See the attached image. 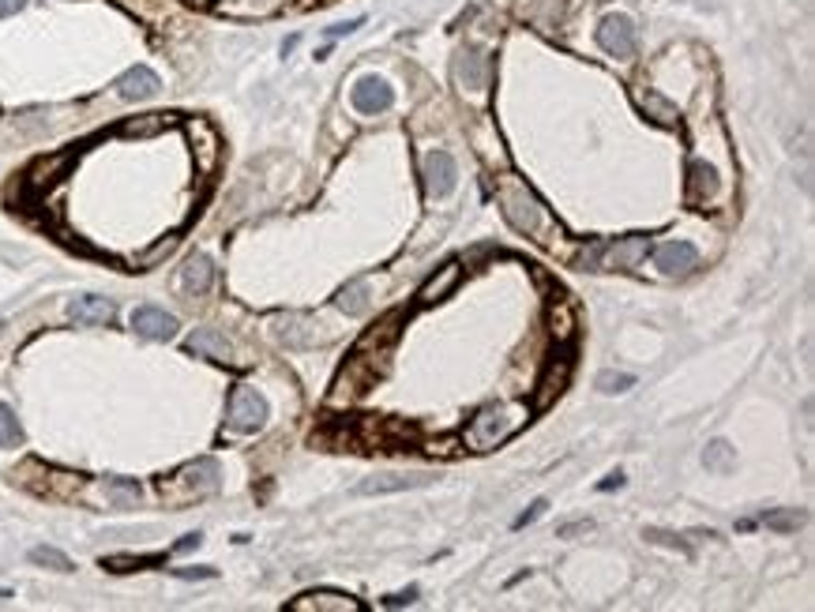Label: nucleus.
<instances>
[{"label": "nucleus", "mask_w": 815, "mask_h": 612, "mask_svg": "<svg viewBox=\"0 0 815 612\" xmlns=\"http://www.w3.org/2000/svg\"><path fill=\"white\" fill-rule=\"evenodd\" d=\"M496 199H500V211L511 222V230L526 233V237H538V241H549L545 233L553 230V218L541 207V199L530 192V184L519 181V177H500L496 181Z\"/></svg>", "instance_id": "obj_1"}, {"label": "nucleus", "mask_w": 815, "mask_h": 612, "mask_svg": "<svg viewBox=\"0 0 815 612\" xmlns=\"http://www.w3.org/2000/svg\"><path fill=\"white\" fill-rule=\"evenodd\" d=\"M523 421H526L523 406H504V402L485 406V410H477V417L470 421V429H466V444L474 447V451H489V447L511 440L515 432L523 429Z\"/></svg>", "instance_id": "obj_2"}, {"label": "nucleus", "mask_w": 815, "mask_h": 612, "mask_svg": "<svg viewBox=\"0 0 815 612\" xmlns=\"http://www.w3.org/2000/svg\"><path fill=\"white\" fill-rule=\"evenodd\" d=\"M215 489H218V462L211 459L188 462V466H181L173 477H162V485H158L166 504H192V500L211 496Z\"/></svg>", "instance_id": "obj_3"}, {"label": "nucleus", "mask_w": 815, "mask_h": 612, "mask_svg": "<svg viewBox=\"0 0 815 612\" xmlns=\"http://www.w3.org/2000/svg\"><path fill=\"white\" fill-rule=\"evenodd\" d=\"M267 421V402L256 387H237L230 395V410H226V425L233 432H256Z\"/></svg>", "instance_id": "obj_4"}, {"label": "nucleus", "mask_w": 815, "mask_h": 612, "mask_svg": "<svg viewBox=\"0 0 815 612\" xmlns=\"http://www.w3.org/2000/svg\"><path fill=\"white\" fill-rule=\"evenodd\" d=\"M646 237H624V241H613V245H598L590 252V267L594 271H609V267H639V260L646 256Z\"/></svg>", "instance_id": "obj_5"}, {"label": "nucleus", "mask_w": 815, "mask_h": 612, "mask_svg": "<svg viewBox=\"0 0 815 612\" xmlns=\"http://www.w3.org/2000/svg\"><path fill=\"white\" fill-rule=\"evenodd\" d=\"M598 46L605 49L609 57H620V61L635 57V46H639L635 23H631L628 16H605L598 27Z\"/></svg>", "instance_id": "obj_6"}, {"label": "nucleus", "mask_w": 815, "mask_h": 612, "mask_svg": "<svg viewBox=\"0 0 815 612\" xmlns=\"http://www.w3.org/2000/svg\"><path fill=\"white\" fill-rule=\"evenodd\" d=\"M421 177H425V192L432 199H444L459 181V166L447 151H429L425 162H421Z\"/></svg>", "instance_id": "obj_7"}, {"label": "nucleus", "mask_w": 815, "mask_h": 612, "mask_svg": "<svg viewBox=\"0 0 815 612\" xmlns=\"http://www.w3.org/2000/svg\"><path fill=\"white\" fill-rule=\"evenodd\" d=\"M350 102H354L357 113H365V117H376V113H387L391 109V102H395V91L387 87L380 76H365L354 83V91H350Z\"/></svg>", "instance_id": "obj_8"}, {"label": "nucleus", "mask_w": 815, "mask_h": 612, "mask_svg": "<svg viewBox=\"0 0 815 612\" xmlns=\"http://www.w3.org/2000/svg\"><path fill=\"white\" fill-rule=\"evenodd\" d=\"M293 612H365V605L350 594H335V590H312V594L290 601Z\"/></svg>", "instance_id": "obj_9"}, {"label": "nucleus", "mask_w": 815, "mask_h": 612, "mask_svg": "<svg viewBox=\"0 0 815 612\" xmlns=\"http://www.w3.org/2000/svg\"><path fill=\"white\" fill-rule=\"evenodd\" d=\"M432 485V474H384V477H365L357 485V496H387V492H410Z\"/></svg>", "instance_id": "obj_10"}, {"label": "nucleus", "mask_w": 815, "mask_h": 612, "mask_svg": "<svg viewBox=\"0 0 815 612\" xmlns=\"http://www.w3.org/2000/svg\"><path fill=\"white\" fill-rule=\"evenodd\" d=\"M132 327H136L143 338H154V342H166V338L177 335V316H170L166 308L143 305L132 312Z\"/></svg>", "instance_id": "obj_11"}, {"label": "nucleus", "mask_w": 815, "mask_h": 612, "mask_svg": "<svg viewBox=\"0 0 815 612\" xmlns=\"http://www.w3.org/2000/svg\"><path fill=\"white\" fill-rule=\"evenodd\" d=\"M113 316H117L113 301H109V297H94V293L76 297V301L68 305V320L83 323V327H106V323H113Z\"/></svg>", "instance_id": "obj_12"}, {"label": "nucleus", "mask_w": 815, "mask_h": 612, "mask_svg": "<svg viewBox=\"0 0 815 612\" xmlns=\"http://www.w3.org/2000/svg\"><path fill=\"white\" fill-rule=\"evenodd\" d=\"M455 76H459V83L466 91H485V87H489V76H493V64H489L485 53H477V49H462L459 61H455Z\"/></svg>", "instance_id": "obj_13"}, {"label": "nucleus", "mask_w": 815, "mask_h": 612, "mask_svg": "<svg viewBox=\"0 0 815 612\" xmlns=\"http://www.w3.org/2000/svg\"><path fill=\"white\" fill-rule=\"evenodd\" d=\"M158 76H154L147 64H136V68H128L121 79H117V94H121L124 102H143V98H154L158 94Z\"/></svg>", "instance_id": "obj_14"}, {"label": "nucleus", "mask_w": 815, "mask_h": 612, "mask_svg": "<svg viewBox=\"0 0 815 612\" xmlns=\"http://www.w3.org/2000/svg\"><path fill=\"white\" fill-rule=\"evenodd\" d=\"M278 338H282L286 346H327V342H331V331H320V323H312V320L290 316V320H282V327H278Z\"/></svg>", "instance_id": "obj_15"}, {"label": "nucleus", "mask_w": 815, "mask_h": 612, "mask_svg": "<svg viewBox=\"0 0 815 612\" xmlns=\"http://www.w3.org/2000/svg\"><path fill=\"white\" fill-rule=\"evenodd\" d=\"M654 263L662 267L665 275H688L695 263H699V252H695V245H688V241H669V245H662L654 252Z\"/></svg>", "instance_id": "obj_16"}, {"label": "nucleus", "mask_w": 815, "mask_h": 612, "mask_svg": "<svg viewBox=\"0 0 815 612\" xmlns=\"http://www.w3.org/2000/svg\"><path fill=\"white\" fill-rule=\"evenodd\" d=\"M188 136H192V154H196V166L200 173H211L218 162V132L207 121H188Z\"/></svg>", "instance_id": "obj_17"}, {"label": "nucleus", "mask_w": 815, "mask_h": 612, "mask_svg": "<svg viewBox=\"0 0 815 612\" xmlns=\"http://www.w3.org/2000/svg\"><path fill=\"white\" fill-rule=\"evenodd\" d=\"M188 353H196V357H211V361H233V350L230 342L218 335L215 327H200V331H192L185 342Z\"/></svg>", "instance_id": "obj_18"}, {"label": "nucleus", "mask_w": 815, "mask_h": 612, "mask_svg": "<svg viewBox=\"0 0 815 612\" xmlns=\"http://www.w3.org/2000/svg\"><path fill=\"white\" fill-rule=\"evenodd\" d=\"M459 278H462L459 263H444V267H440V271H436V275H432L429 282L417 290V301H421V305H436V301H444L447 293L459 286Z\"/></svg>", "instance_id": "obj_19"}, {"label": "nucleus", "mask_w": 815, "mask_h": 612, "mask_svg": "<svg viewBox=\"0 0 815 612\" xmlns=\"http://www.w3.org/2000/svg\"><path fill=\"white\" fill-rule=\"evenodd\" d=\"M181 286H185V293H192V297H200V293H207L211 286H215V263L207 260V256H188L185 271H181Z\"/></svg>", "instance_id": "obj_20"}, {"label": "nucleus", "mask_w": 815, "mask_h": 612, "mask_svg": "<svg viewBox=\"0 0 815 612\" xmlns=\"http://www.w3.org/2000/svg\"><path fill=\"white\" fill-rule=\"evenodd\" d=\"M173 121H177L173 113H147V117H136V121L121 124V136H132V139L158 136V132H166Z\"/></svg>", "instance_id": "obj_21"}, {"label": "nucleus", "mask_w": 815, "mask_h": 612, "mask_svg": "<svg viewBox=\"0 0 815 612\" xmlns=\"http://www.w3.org/2000/svg\"><path fill=\"white\" fill-rule=\"evenodd\" d=\"M102 496H106L113 507H136L143 492H139V485L128 481V477H109V481H102Z\"/></svg>", "instance_id": "obj_22"}, {"label": "nucleus", "mask_w": 815, "mask_h": 612, "mask_svg": "<svg viewBox=\"0 0 815 612\" xmlns=\"http://www.w3.org/2000/svg\"><path fill=\"white\" fill-rule=\"evenodd\" d=\"M692 184H688V196L692 199H707L718 192V177H714V169L707 166V162H692Z\"/></svg>", "instance_id": "obj_23"}, {"label": "nucleus", "mask_w": 815, "mask_h": 612, "mask_svg": "<svg viewBox=\"0 0 815 612\" xmlns=\"http://www.w3.org/2000/svg\"><path fill=\"white\" fill-rule=\"evenodd\" d=\"M568 361H560V368H549V372H545V376H541V391H538V406H549V402H553V395H560V391H564V383H568Z\"/></svg>", "instance_id": "obj_24"}, {"label": "nucleus", "mask_w": 815, "mask_h": 612, "mask_svg": "<svg viewBox=\"0 0 815 612\" xmlns=\"http://www.w3.org/2000/svg\"><path fill=\"white\" fill-rule=\"evenodd\" d=\"M703 466L714 470V474H729V470H733V447L725 444V440H714V444L703 451Z\"/></svg>", "instance_id": "obj_25"}, {"label": "nucleus", "mask_w": 815, "mask_h": 612, "mask_svg": "<svg viewBox=\"0 0 815 612\" xmlns=\"http://www.w3.org/2000/svg\"><path fill=\"white\" fill-rule=\"evenodd\" d=\"M365 293H369L365 282H350V286L339 293V308L342 312H350V316H361V312L369 308V297H365Z\"/></svg>", "instance_id": "obj_26"}, {"label": "nucleus", "mask_w": 815, "mask_h": 612, "mask_svg": "<svg viewBox=\"0 0 815 612\" xmlns=\"http://www.w3.org/2000/svg\"><path fill=\"white\" fill-rule=\"evenodd\" d=\"M23 444V429H19V417L12 414V406L0 402V447H19Z\"/></svg>", "instance_id": "obj_27"}, {"label": "nucleus", "mask_w": 815, "mask_h": 612, "mask_svg": "<svg viewBox=\"0 0 815 612\" xmlns=\"http://www.w3.org/2000/svg\"><path fill=\"white\" fill-rule=\"evenodd\" d=\"M31 564L49 567V571H72V560H68L61 549H53V545H38V549H31Z\"/></svg>", "instance_id": "obj_28"}, {"label": "nucleus", "mask_w": 815, "mask_h": 612, "mask_svg": "<svg viewBox=\"0 0 815 612\" xmlns=\"http://www.w3.org/2000/svg\"><path fill=\"white\" fill-rule=\"evenodd\" d=\"M639 102H643V109H650V113H654V121L658 124H677L680 117H677V109L669 106V102H665V98H658V94H639Z\"/></svg>", "instance_id": "obj_29"}, {"label": "nucleus", "mask_w": 815, "mask_h": 612, "mask_svg": "<svg viewBox=\"0 0 815 612\" xmlns=\"http://www.w3.org/2000/svg\"><path fill=\"white\" fill-rule=\"evenodd\" d=\"M628 387H635V376H628V372H601L598 376V391H605V395H624Z\"/></svg>", "instance_id": "obj_30"}, {"label": "nucleus", "mask_w": 815, "mask_h": 612, "mask_svg": "<svg viewBox=\"0 0 815 612\" xmlns=\"http://www.w3.org/2000/svg\"><path fill=\"white\" fill-rule=\"evenodd\" d=\"M763 522L774 526V530H797L800 522H804V515H800V511H770V515H763Z\"/></svg>", "instance_id": "obj_31"}, {"label": "nucleus", "mask_w": 815, "mask_h": 612, "mask_svg": "<svg viewBox=\"0 0 815 612\" xmlns=\"http://www.w3.org/2000/svg\"><path fill=\"white\" fill-rule=\"evenodd\" d=\"M173 245H177V237H166V241H162V245H158V248H151V252H143V260H139V263H143V267H151L154 260H162V256H170V252H173Z\"/></svg>", "instance_id": "obj_32"}, {"label": "nucleus", "mask_w": 815, "mask_h": 612, "mask_svg": "<svg viewBox=\"0 0 815 612\" xmlns=\"http://www.w3.org/2000/svg\"><path fill=\"white\" fill-rule=\"evenodd\" d=\"M177 579H215V567H173Z\"/></svg>", "instance_id": "obj_33"}, {"label": "nucleus", "mask_w": 815, "mask_h": 612, "mask_svg": "<svg viewBox=\"0 0 815 612\" xmlns=\"http://www.w3.org/2000/svg\"><path fill=\"white\" fill-rule=\"evenodd\" d=\"M143 564H154V560H128V556H113V560H106L109 571H136V567Z\"/></svg>", "instance_id": "obj_34"}, {"label": "nucleus", "mask_w": 815, "mask_h": 612, "mask_svg": "<svg viewBox=\"0 0 815 612\" xmlns=\"http://www.w3.org/2000/svg\"><path fill=\"white\" fill-rule=\"evenodd\" d=\"M545 500H538V504H530V511H526V515H519V519H515V530H523V526H530V522L534 519H541V515H545Z\"/></svg>", "instance_id": "obj_35"}, {"label": "nucleus", "mask_w": 815, "mask_h": 612, "mask_svg": "<svg viewBox=\"0 0 815 612\" xmlns=\"http://www.w3.org/2000/svg\"><path fill=\"white\" fill-rule=\"evenodd\" d=\"M410 601H417V586H410V590H402V594L387 597V609H399V605H410Z\"/></svg>", "instance_id": "obj_36"}, {"label": "nucleus", "mask_w": 815, "mask_h": 612, "mask_svg": "<svg viewBox=\"0 0 815 612\" xmlns=\"http://www.w3.org/2000/svg\"><path fill=\"white\" fill-rule=\"evenodd\" d=\"M23 4H27V0H0V19H8V16H16V12H23Z\"/></svg>", "instance_id": "obj_37"}, {"label": "nucleus", "mask_w": 815, "mask_h": 612, "mask_svg": "<svg viewBox=\"0 0 815 612\" xmlns=\"http://www.w3.org/2000/svg\"><path fill=\"white\" fill-rule=\"evenodd\" d=\"M357 27H361V19H350V23H339V27H331V38H342V34H354Z\"/></svg>", "instance_id": "obj_38"}, {"label": "nucleus", "mask_w": 815, "mask_h": 612, "mask_svg": "<svg viewBox=\"0 0 815 612\" xmlns=\"http://www.w3.org/2000/svg\"><path fill=\"white\" fill-rule=\"evenodd\" d=\"M196 545H200V534H188V537H181V541H177V549H173V552H192Z\"/></svg>", "instance_id": "obj_39"}, {"label": "nucleus", "mask_w": 815, "mask_h": 612, "mask_svg": "<svg viewBox=\"0 0 815 612\" xmlns=\"http://www.w3.org/2000/svg\"><path fill=\"white\" fill-rule=\"evenodd\" d=\"M620 485H624V474H613L609 481H601L598 489H601V492H609V489H620Z\"/></svg>", "instance_id": "obj_40"}, {"label": "nucleus", "mask_w": 815, "mask_h": 612, "mask_svg": "<svg viewBox=\"0 0 815 612\" xmlns=\"http://www.w3.org/2000/svg\"><path fill=\"white\" fill-rule=\"evenodd\" d=\"M12 597V590H0V601H8Z\"/></svg>", "instance_id": "obj_41"}]
</instances>
